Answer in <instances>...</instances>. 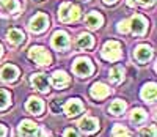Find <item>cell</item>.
Segmentation results:
<instances>
[{"label":"cell","instance_id":"6da1fadb","mask_svg":"<svg viewBox=\"0 0 157 137\" xmlns=\"http://www.w3.org/2000/svg\"><path fill=\"white\" fill-rule=\"evenodd\" d=\"M123 55L121 52V44L118 41H107L102 47V58L109 62H116Z\"/></svg>","mask_w":157,"mask_h":137},{"label":"cell","instance_id":"7a4b0ae2","mask_svg":"<svg viewBox=\"0 0 157 137\" xmlns=\"http://www.w3.org/2000/svg\"><path fill=\"white\" fill-rule=\"evenodd\" d=\"M80 16V8L72 3H63L58 10V18L61 22H74Z\"/></svg>","mask_w":157,"mask_h":137},{"label":"cell","instance_id":"3957f363","mask_svg":"<svg viewBox=\"0 0 157 137\" xmlns=\"http://www.w3.org/2000/svg\"><path fill=\"white\" fill-rule=\"evenodd\" d=\"M29 57H30V60H33L35 63L41 65V66H49V65L52 63L50 54H49L44 47H41V46H33V47H30Z\"/></svg>","mask_w":157,"mask_h":137},{"label":"cell","instance_id":"277c9868","mask_svg":"<svg viewBox=\"0 0 157 137\" xmlns=\"http://www.w3.org/2000/svg\"><path fill=\"white\" fill-rule=\"evenodd\" d=\"M72 70L77 76H80V77H88L91 73H93V63H91L90 58H85V57H80V58H77L74 62V66H72Z\"/></svg>","mask_w":157,"mask_h":137},{"label":"cell","instance_id":"5b68a950","mask_svg":"<svg viewBox=\"0 0 157 137\" xmlns=\"http://www.w3.org/2000/svg\"><path fill=\"white\" fill-rule=\"evenodd\" d=\"M49 25V18L44 14V13H38L36 16H33L30 19V30L33 33H41L47 29Z\"/></svg>","mask_w":157,"mask_h":137},{"label":"cell","instance_id":"8992f818","mask_svg":"<svg viewBox=\"0 0 157 137\" xmlns=\"http://www.w3.org/2000/svg\"><path fill=\"white\" fill-rule=\"evenodd\" d=\"M19 135L21 137H36L38 132H39V126L36 125V123L30 121V120H22L19 123Z\"/></svg>","mask_w":157,"mask_h":137},{"label":"cell","instance_id":"52a82bcc","mask_svg":"<svg viewBox=\"0 0 157 137\" xmlns=\"http://www.w3.org/2000/svg\"><path fill=\"white\" fill-rule=\"evenodd\" d=\"M30 80H32V85L38 90V91H41V93H49V87H50V82H49V79H47V76L46 74H43V73H36V74H33L32 77H30Z\"/></svg>","mask_w":157,"mask_h":137},{"label":"cell","instance_id":"ba28073f","mask_svg":"<svg viewBox=\"0 0 157 137\" xmlns=\"http://www.w3.org/2000/svg\"><path fill=\"white\" fill-rule=\"evenodd\" d=\"M146 27H148L146 19L143 16H140V14H135L132 19L129 21V29L132 30L135 35H143L146 32Z\"/></svg>","mask_w":157,"mask_h":137},{"label":"cell","instance_id":"9c48e42d","mask_svg":"<svg viewBox=\"0 0 157 137\" xmlns=\"http://www.w3.org/2000/svg\"><path fill=\"white\" fill-rule=\"evenodd\" d=\"M68 46H69V36L61 30L55 32L54 36H52V47L57 50H64L68 49Z\"/></svg>","mask_w":157,"mask_h":137},{"label":"cell","instance_id":"30bf717a","mask_svg":"<svg viewBox=\"0 0 157 137\" xmlns=\"http://www.w3.org/2000/svg\"><path fill=\"white\" fill-rule=\"evenodd\" d=\"M17 77H19V70L14 65H5L2 68V71H0V79L3 82H6V84L14 82Z\"/></svg>","mask_w":157,"mask_h":137},{"label":"cell","instance_id":"8fae6325","mask_svg":"<svg viewBox=\"0 0 157 137\" xmlns=\"http://www.w3.org/2000/svg\"><path fill=\"white\" fill-rule=\"evenodd\" d=\"M63 111H64V114H66L68 117H77L78 114H82L83 104H82L80 99H69L66 104H64Z\"/></svg>","mask_w":157,"mask_h":137},{"label":"cell","instance_id":"7c38bea8","mask_svg":"<svg viewBox=\"0 0 157 137\" xmlns=\"http://www.w3.org/2000/svg\"><path fill=\"white\" fill-rule=\"evenodd\" d=\"M69 82H71V77L64 71H55L54 76H52V84H54L55 88H64V87H68Z\"/></svg>","mask_w":157,"mask_h":137},{"label":"cell","instance_id":"4fadbf2b","mask_svg":"<svg viewBox=\"0 0 157 137\" xmlns=\"http://www.w3.org/2000/svg\"><path fill=\"white\" fill-rule=\"evenodd\" d=\"M134 57H135V60L140 62V63H146V62L152 57V49H151L149 46L141 44V46H138V47L135 49Z\"/></svg>","mask_w":157,"mask_h":137},{"label":"cell","instance_id":"5bb4252c","mask_svg":"<svg viewBox=\"0 0 157 137\" xmlns=\"http://www.w3.org/2000/svg\"><path fill=\"white\" fill-rule=\"evenodd\" d=\"M109 95H110V88L107 85L101 84V82H96V84H93V87H91V96L94 99H104V98H107Z\"/></svg>","mask_w":157,"mask_h":137},{"label":"cell","instance_id":"9a60e30c","mask_svg":"<svg viewBox=\"0 0 157 137\" xmlns=\"http://www.w3.org/2000/svg\"><path fill=\"white\" fill-rule=\"evenodd\" d=\"M78 126H80V129L83 132H94L99 128V121L96 118H93V117H85V118L80 120Z\"/></svg>","mask_w":157,"mask_h":137},{"label":"cell","instance_id":"2e32d148","mask_svg":"<svg viewBox=\"0 0 157 137\" xmlns=\"http://www.w3.org/2000/svg\"><path fill=\"white\" fill-rule=\"evenodd\" d=\"M85 24L90 27V29H99V27L104 24V18H102V14H99V13L91 11L85 16Z\"/></svg>","mask_w":157,"mask_h":137},{"label":"cell","instance_id":"e0dca14e","mask_svg":"<svg viewBox=\"0 0 157 137\" xmlns=\"http://www.w3.org/2000/svg\"><path fill=\"white\" fill-rule=\"evenodd\" d=\"M27 111L30 112V114H33V115H41V112H43V109H44V104H43V101L39 99V98H35V96H30L29 98V101H27Z\"/></svg>","mask_w":157,"mask_h":137},{"label":"cell","instance_id":"ac0fdd59","mask_svg":"<svg viewBox=\"0 0 157 137\" xmlns=\"http://www.w3.org/2000/svg\"><path fill=\"white\" fill-rule=\"evenodd\" d=\"M141 98L146 103H152L155 101V84L154 82H149V84H145L141 88Z\"/></svg>","mask_w":157,"mask_h":137},{"label":"cell","instance_id":"d6986e66","mask_svg":"<svg viewBox=\"0 0 157 137\" xmlns=\"http://www.w3.org/2000/svg\"><path fill=\"white\" fill-rule=\"evenodd\" d=\"M6 36H8V41H10V43H13V44H21V43H24V39H25L24 32L19 30V29H11L6 33Z\"/></svg>","mask_w":157,"mask_h":137},{"label":"cell","instance_id":"ffe728a7","mask_svg":"<svg viewBox=\"0 0 157 137\" xmlns=\"http://www.w3.org/2000/svg\"><path fill=\"white\" fill-rule=\"evenodd\" d=\"M94 44V39L90 33H82L80 36L77 38V46L80 49H91Z\"/></svg>","mask_w":157,"mask_h":137},{"label":"cell","instance_id":"44dd1931","mask_svg":"<svg viewBox=\"0 0 157 137\" xmlns=\"http://www.w3.org/2000/svg\"><path fill=\"white\" fill-rule=\"evenodd\" d=\"M109 77H110V80L113 82V84H120V82H123V79H124L123 66H113L110 70V73H109Z\"/></svg>","mask_w":157,"mask_h":137},{"label":"cell","instance_id":"7402d4cb","mask_svg":"<svg viewBox=\"0 0 157 137\" xmlns=\"http://www.w3.org/2000/svg\"><path fill=\"white\" fill-rule=\"evenodd\" d=\"M124 111H126V103L121 101V99L113 101V103L110 104V107H109V112H110L112 115H121Z\"/></svg>","mask_w":157,"mask_h":137},{"label":"cell","instance_id":"603a6c76","mask_svg":"<svg viewBox=\"0 0 157 137\" xmlns=\"http://www.w3.org/2000/svg\"><path fill=\"white\" fill-rule=\"evenodd\" d=\"M146 117H148V114L143 109H134L132 114H130V121L135 123V125H140V123L146 120Z\"/></svg>","mask_w":157,"mask_h":137},{"label":"cell","instance_id":"cb8c5ba5","mask_svg":"<svg viewBox=\"0 0 157 137\" xmlns=\"http://www.w3.org/2000/svg\"><path fill=\"white\" fill-rule=\"evenodd\" d=\"M0 2L5 6V10L10 11V13H16V11L21 10V5H19L17 0H0Z\"/></svg>","mask_w":157,"mask_h":137},{"label":"cell","instance_id":"d4e9b609","mask_svg":"<svg viewBox=\"0 0 157 137\" xmlns=\"http://www.w3.org/2000/svg\"><path fill=\"white\" fill-rule=\"evenodd\" d=\"M8 104H10V93L6 90H0V111L8 107Z\"/></svg>","mask_w":157,"mask_h":137},{"label":"cell","instance_id":"484cf974","mask_svg":"<svg viewBox=\"0 0 157 137\" xmlns=\"http://www.w3.org/2000/svg\"><path fill=\"white\" fill-rule=\"evenodd\" d=\"M140 137H155V126L143 128V129L140 131Z\"/></svg>","mask_w":157,"mask_h":137},{"label":"cell","instance_id":"4316f807","mask_svg":"<svg viewBox=\"0 0 157 137\" xmlns=\"http://www.w3.org/2000/svg\"><path fill=\"white\" fill-rule=\"evenodd\" d=\"M112 134H113V137H116V135H124V134H127V129H126L124 126H121V125H116V126L112 129Z\"/></svg>","mask_w":157,"mask_h":137},{"label":"cell","instance_id":"83f0119b","mask_svg":"<svg viewBox=\"0 0 157 137\" xmlns=\"http://www.w3.org/2000/svg\"><path fill=\"white\" fill-rule=\"evenodd\" d=\"M129 30V21H121L118 24V32L120 33H126Z\"/></svg>","mask_w":157,"mask_h":137},{"label":"cell","instance_id":"f1b7e54d","mask_svg":"<svg viewBox=\"0 0 157 137\" xmlns=\"http://www.w3.org/2000/svg\"><path fill=\"white\" fill-rule=\"evenodd\" d=\"M64 137H80V135H78V132H77L75 129L68 128L66 131H64Z\"/></svg>","mask_w":157,"mask_h":137},{"label":"cell","instance_id":"f546056e","mask_svg":"<svg viewBox=\"0 0 157 137\" xmlns=\"http://www.w3.org/2000/svg\"><path fill=\"white\" fill-rule=\"evenodd\" d=\"M36 137H50V131H47V129H39V132H38Z\"/></svg>","mask_w":157,"mask_h":137},{"label":"cell","instance_id":"4dcf8cb0","mask_svg":"<svg viewBox=\"0 0 157 137\" xmlns=\"http://www.w3.org/2000/svg\"><path fill=\"white\" fill-rule=\"evenodd\" d=\"M138 2H140L141 5H145V6H149V5L154 3V0H138Z\"/></svg>","mask_w":157,"mask_h":137},{"label":"cell","instance_id":"1f68e13d","mask_svg":"<svg viewBox=\"0 0 157 137\" xmlns=\"http://www.w3.org/2000/svg\"><path fill=\"white\" fill-rule=\"evenodd\" d=\"M8 134V131H6V128L3 126V125H0V137H5Z\"/></svg>","mask_w":157,"mask_h":137},{"label":"cell","instance_id":"d6a6232c","mask_svg":"<svg viewBox=\"0 0 157 137\" xmlns=\"http://www.w3.org/2000/svg\"><path fill=\"white\" fill-rule=\"evenodd\" d=\"M135 3H137V0H127V5L129 6H135Z\"/></svg>","mask_w":157,"mask_h":137},{"label":"cell","instance_id":"836d02e7","mask_svg":"<svg viewBox=\"0 0 157 137\" xmlns=\"http://www.w3.org/2000/svg\"><path fill=\"white\" fill-rule=\"evenodd\" d=\"M104 2H105L107 5H113V3H116L118 0H104Z\"/></svg>","mask_w":157,"mask_h":137},{"label":"cell","instance_id":"e575fe53","mask_svg":"<svg viewBox=\"0 0 157 137\" xmlns=\"http://www.w3.org/2000/svg\"><path fill=\"white\" fill-rule=\"evenodd\" d=\"M2 54H3V49H2V44H0V57H2Z\"/></svg>","mask_w":157,"mask_h":137},{"label":"cell","instance_id":"d590c367","mask_svg":"<svg viewBox=\"0 0 157 137\" xmlns=\"http://www.w3.org/2000/svg\"><path fill=\"white\" fill-rule=\"evenodd\" d=\"M116 137H129L127 134H124V135H116Z\"/></svg>","mask_w":157,"mask_h":137},{"label":"cell","instance_id":"8d00e7d4","mask_svg":"<svg viewBox=\"0 0 157 137\" xmlns=\"http://www.w3.org/2000/svg\"><path fill=\"white\" fill-rule=\"evenodd\" d=\"M83 2H86V0H83Z\"/></svg>","mask_w":157,"mask_h":137}]
</instances>
